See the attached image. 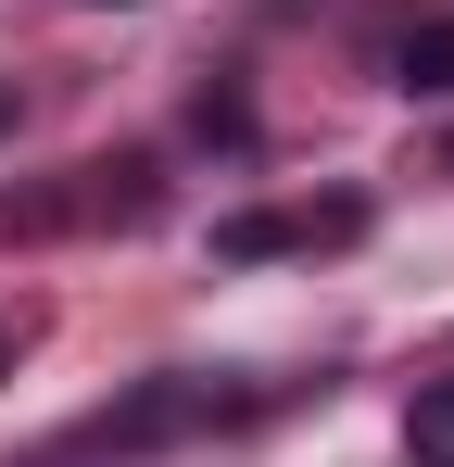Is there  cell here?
<instances>
[{
  "mask_svg": "<svg viewBox=\"0 0 454 467\" xmlns=\"http://www.w3.org/2000/svg\"><path fill=\"white\" fill-rule=\"evenodd\" d=\"M378 215L366 190H328V202H253V215H215V265H278V253H354Z\"/></svg>",
  "mask_w": 454,
  "mask_h": 467,
  "instance_id": "1",
  "label": "cell"
},
{
  "mask_svg": "<svg viewBox=\"0 0 454 467\" xmlns=\"http://www.w3.org/2000/svg\"><path fill=\"white\" fill-rule=\"evenodd\" d=\"M64 202L88 228H151V215H164V177H151V152H114V164H76Z\"/></svg>",
  "mask_w": 454,
  "mask_h": 467,
  "instance_id": "2",
  "label": "cell"
},
{
  "mask_svg": "<svg viewBox=\"0 0 454 467\" xmlns=\"http://www.w3.org/2000/svg\"><path fill=\"white\" fill-rule=\"evenodd\" d=\"M404 455H417V467H454V379H429V391H417V417H404Z\"/></svg>",
  "mask_w": 454,
  "mask_h": 467,
  "instance_id": "3",
  "label": "cell"
},
{
  "mask_svg": "<svg viewBox=\"0 0 454 467\" xmlns=\"http://www.w3.org/2000/svg\"><path fill=\"white\" fill-rule=\"evenodd\" d=\"M391 77L404 88H454V26H417V38L391 51Z\"/></svg>",
  "mask_w": 454,
  "mask_h": 467,
  "instance_id": "4",
  "label": "cell"
},
{
  "mask_svg": "<svg viewBox=\"0 0 454 467\" xmlns=\"http://www.w3.org/2000/svg\"><path fill=\"white\" fill-rule=\"evenodd\" d=\"M190 127H202V140H253V114H240V88H202V101H190Z\"/></svg>",
  "mask_w": 454,
  "mask_h": 467,
  "instance_id": "5",
  "label": "cell"
},
{
  "mask_svg": "<svg viewBox=\"0 0 454 467\" xmlns=\"http://www.w3.org/2000/svg\"><path fill=\"white\" fill-rule=\"evenodd\" d=\"M0 140H13V88H0Z\"/></svg>",
  "mask_w": 454,
  "mask_h": 467,
  "instance_id": "6",
  "label": "cell"
},
{
  "mask_svg": "<svg viewBox=\"0 0 454 467\" xmlns=\"http://www.w3.org/2000/svg\"><path fill=\"white\" fill-rule=\"evenodd\" d=\"M0 379H13V341H0Z\"/></svg>",
  "mask_w": 454,
  "mask_h": 467,
  "instance_id": "7",
  "label": "cell"
},
{
  "mask_svg": "<svg viewBox=\"0 0 454 467\" xmlns=\"http://www.w3.org/2000/svg\"><path fill=\"white\" fill-rule=\"evenodd\" d=\"M442 164H454V140H442Z\"/></svg>",
  "mask_w": 454,
  "mask_h": 467,
  "instance_id": "8",
  "label": "cell"
}]
</instances>
